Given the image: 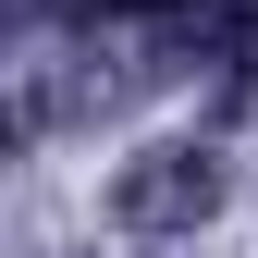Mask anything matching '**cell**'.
Returning a JSON list of instances; mask_svg holds the SVG:
<instances>
[{
  "label": "cell",
  "instance_id": "6da1fadb",
  "mask_svg": "<svg viewBox=\"0 0 258 258\" xmlns=\"http://www.w3.org/2000/svg\"><path fill=\"white\" fill-rule=\"evenodd\" d=\"M99 13H184V0H99Z\"/></svg>",
  "mask_w": 258,
  "mask_h": 258
}]
</instances>
